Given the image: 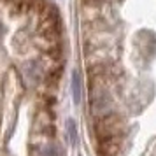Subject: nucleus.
<instances>
[{
  "label": "nucleus",
  "instance_id": "obj_2",
  "mask_svg": "<svg viewBox=\"0 0 156 156\" xmlns=\"http://www.w3.org/2000/svg\"><path fill=\"white\" fill-rule=\"evenodd\" d=\"M69 41L51 0H0V156H67Z\"/></svg>",
  "mask_w": 156,
  "mask_h": 156
},
{
  "label": "nucleus",
  "instance_id": "obj_1",
  "mask_svg": "<svg viewBox=\"0 0 156 156\" xmlns=\"http://www.w3.org/2000/svg\"><path fill=\"white\" fill-rule=\"evenodd\" d=\"M95 156H156V0H77Z\"/></svg>",
  "mask_w": 156,
  "mask_h": 156
}]
</instances>
